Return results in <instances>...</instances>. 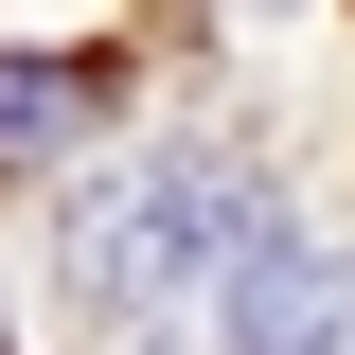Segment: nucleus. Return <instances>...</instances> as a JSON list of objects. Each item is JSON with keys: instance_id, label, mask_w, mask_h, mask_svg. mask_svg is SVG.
I'll use <instances>...</instances> for the list:
<instances>
[{"instance_id": "obj_1", "label": "nucleus", "mask_w": 355, "mask_h": 355, "mask_svg": "<svg viewBox=\"0 0 355 355\" xmlns=\"http://www.w3.org/2000/svg\"><path fill=\"white\" fill-rule=\"evenodd\" d=\"M249 214H266V178L231 160V142H178V160H142V178H89L71 231H53V302H71L89 338H160V320L196 302V266Z\"/></svg>"}, {"instance_id": "obj_2", "label": "nucleus", "mask_w": 355, "mask_h": 355, "mask_svg": "<svg viewBox=\"0 0 355 355\" xmlns=\"http://www.w3.org/2000/svg\"><path fill=\"white\" fill-rule=\"evenodd\" d=\"M231 355H355V249L338 231H249V266H231Z\"/></svg>"}, {"instance_id": "obj_3", "label": "nucleus", "mask_w": 355, "mask_h": 355, "mask_svg": "<svg viewBox=\"0 0 355 355\" xmlns=\"http://www.w3.org/2000/svg\"><path fill=\"white\" fill-rule=\"evenodd\" d=\"M107 107H125V71H107V53H0V178L71 160Z\"/></svg>"}]
</instances>
